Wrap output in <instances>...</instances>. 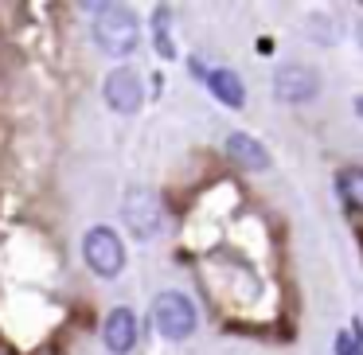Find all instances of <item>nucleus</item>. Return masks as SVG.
Segmentation results:
<instances>
[{
	"mask_svg": "<svg viewBox=\"0 0 363 355\" xmlns=\"http://www.w3.org/2000/svg\"><path fill=\"white\" fill-rule=\"evenodd\" d=\"M90 32H94L98 47L110 51V55H129V51H137V43H141V24H137V16L129 9H118V4H102V9L94 12Z\"/></svg>",
	"mask_w": 363,
	"mask_h": 355,
	"instance_id": "f257e3e1",
	"label": "nucleus"
},
{
	"mask_svg": "<svg viewBox=\"0 0 363 355\" xmlns=\"http://www.w3.org/2000/svg\"><path fill=\"white\" fill-rule=\"evenodd\" d=\"M196 320H199L196 305H191L184 293L168 289L152 300V324H157V332L164 339H188L191 332H196Z\"/></svg>",
	"mask_w": 363,
	"mask_h": 355,
	"instance_id": "f03ea898",
	"label": "nucleus"
},
{
	"mask_svg": "<svg viewBox=\"0 0 363 355\" xmlns=\"http://www.w3.org/2000/svg\"><path fill=\"white\" fill-rule=\"evenodd\" d=\"M82 258L98 277H118L125 266V246H121L113 227H90L82 238Z\"/></svg>",
	"mask_w": 363,
	"mask_h": 355,
	"instance_id": "7ed1b4c3",
	"label": "nucleus"
},
{
	"mask_svg": "<svg viewBox=\"0 0 363 355\" xmlns=\"http://www.w3.org/2000/svg\"><path fill=\"white\" fill-rule=\"evenodd\" d=\"M121 219H125V227L133 230L137 238H152L160 230V203L157 196H152L149 188H133L125 196V203H121Z\"/></svg>",
	"mask_w": 363,
	"mask_h": 355,
	"instance_id": "20e7f679",
	"label": "nucleus"
},
{
	"mask_svg": "<svg viewBox=\"0 0 363 355\" xmlns=\"http://www.w3.org/2000/svg\"><path fill=\"white\" fill-rule=\"evenodd\" d=\"M102 98L110 110L118 113H137L145 102V90H141V74L133 67H118V71L106 74V86H102Z\"/></svg>",
	"mask_w": 363,
	"mask_h": 355,
	"instance_id": "39448f33",
	"label": "nucleus"
},
{
	"mask_svg": "<svg viewBox=\"0 0 363 355\" xmlns=\"http://www.w3.org/2000/svg\"><path fill=\"white\" fill-rule=\"evenodd\" d=\"M320 94V79H316V71H308V67L301 63H285L281 71L274 74V98H281V102H313V98Z\"/></svg>",
	"mask_w": 363,
	"mask_h": 355,
	"instance_id": "423d86ee",
	"label": "nucleus"
},
{
	"mask_svg": "<svg viewBox=\"0 0 363 355\" xmlns=\"http://www.w3.org/2000/svg\"><path fill=\"white\" fill-rule=\"evenodd\" d=\"M102 339H106V347H110L113 355L133 351V344H137V316L129 312V308H113V312L106 316Z\"/></svg>",
	"mask_w": 363,
	"mask_h": 355,
	"instance_id": "0eeeda50",
	"label": "nucleus"
},
{
	"mask_svg": "<svg viewBox=\"0 0 363 355\" xmlns=\"http://www.w3.org/2000/svg\"><path fill=\"white\" fill-rule=\"evenodd\" d=\"M227 152H230V160H235V164L250 168V172H266V168H269L266 145L254 141L250 133H230V137H227Z\"/></svg>",
	"mask_w": 363,
	"mask_h": 355,
	"instance_id": "6e6552de",
	"label": "nucleus"
},
{
	"mask_svg": "<svg viewBox=\"0 0 363 355\" xmlns=\"http://www.w3.org/2000/svg\"><path fill=\"white\" fill-rule=\"evenodd\" d=\"M207 86H211V94L219 98L227 110H238V106L246 102V90H242V79H238L235 71H227V67H219V71L207 74Z\"/></svg>",
	"mask_w": 363,
	"mask_h": 355,
	"instance_id": "1a4fd4ad",
	"label": "nucleus"
},
{
	"mask_svg": "<svg viewBox=\"0 0 363 355\" xmlns=\"http://www.w3.org/2000/svg\"><path fill=\"white\" fill-rule=\"evenodd\" d=\"M340 196H344V203H352L355 211H363V172L359 168H347V172L340 176Z\"/></svg>",
	"mask_w": 363,
	"mask_h": 355,
	"instance_id": "9d476101",
	"label": "nucleus"
},
{
	"mask_svg": "<svg viewBox=\"0 0 363 355\" xmlns=\"http://www.w3.org/2000/svg\"><path fill=\"white\" fill-rule=\"evenodd\" d=\"M152 28H157L160 55H164V59H172V55H176V47H172V40H168V9H160V12H157V20H152Z\"/></svg>",
	"mask_w": 363,
	"mask_h": 355,
	"instance_id": "9b49d317",
	"label": "nucleus"
},
{
	"mask_svg": "<svg viewBox=\"0 0 363 355\" xmlns=\"http://www.w3.org/2000/svg\"><path fill=\"white\" fill-rule=\"evenodd\" d=\"M355 113H359V118H363V94L355 98Z\"/></svg>",
	"mask_w": 363,
	"mask_h": 355,
	"instance_id": "f8f14e48",
	"label": "nucleus"
}]
</instances>
